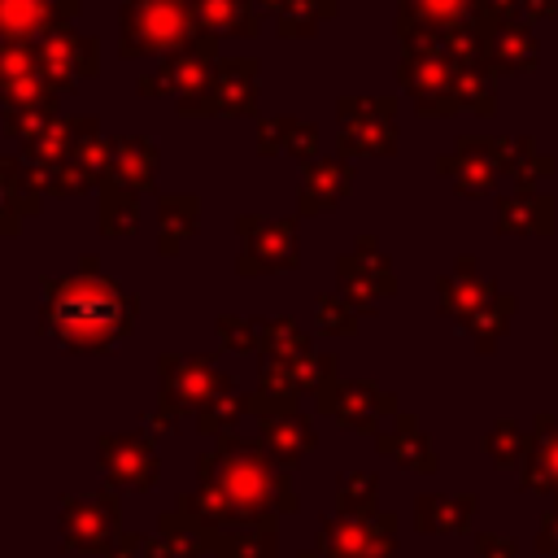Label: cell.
<instances>
[{"mask_svg": "<svg viewBox=\"0 0 558 558\" xmlns=\"http://www.w3.org/2000/svg\"><path fill=\"white\" fill-rule=\"evenodd\" d=\"M336 514H344V519L379 514V480L371 471H340L336 475Z\"/></svg>", "mask_w": 558, "mask_h": 558, "instance_id": "35", "label": "cell"}, {"mask_svg": "<svg viewBox=\"0 0 558 558\" xmlns=\"http://www.w3.org/2000/svg\"><path fill=\"white\" fill-rule=\"evenodd\" d=\"M375 449L388 458V462H397L401 471H414V475H436V449H432V440H427V432L410 418V414H397L392 418V427H384L379 436H375Z\"/></svg>", "mask_w": 558, "mask_h": 558, "instance_id": "24", "label": "cell"}, {"mask_svg": "<svg viewBox=\"0 0 558 558\" xmlns=\"http://www.w3.org/2000/svg\"><path fill=\"white\" fill-rule=\"evenodd\" d=\"M436 170L466 196H488L493 183L506 174L501 170V153H497V140H484V135H462L453 153H440L436 157Z\"/></svg>", "mask_w": 558, "mask_h": 558, "instance_id": "16", "label": "cell"}, {"mask_svg": "<svg viewBox=\"0 0 558 558\" xmlns=\"http://www.w3.org/2000/svg\"><path fill=\"white\" fill-rule=\"evenodd\" d=\"M314 410L336 418L340 427L349 432H366V436H379L384 432V418H397V397L371 379H336L327 384L318 397H314Z\"/></svg>", "mask_w": 558, "mask_h": 558, "instance_id": "8", "label": "cell"}, {"mask_svg": "<svg viewBox=\"0 0 558 558\" xmlns=\"http://www.w3.org/2000/svg\"><path fill=\"white\" fill-rule=\"evenodd\" d=\"M78 17V0H0L4 44H39L44 35L70 26Z\"/></svg>", "mask_w": 558, "mask_h": 558, "instance_id": "19", "label": "cell"}, {"mask_svg": "<svg viewBox=\"0 0 558 558\" xmlns=\"http://www.w3.org/2000/svg\"><path fill=\"white\" fill-rule=\"evenodd\" d=\"M0 187H4V218H0V231L4 235H17L22 218L39 214L44 196H48V174L39 166H31L22 153H4L0 157Z\"/></svg>", "mask_w": 558, "mask_h": 558, "instance_id": "18", "label": "cell"}, {"mask_svg": "<svg viewBox=\"0 0 558 558\" xmlns=\"http://www.w3.org/2000/svg\"><path fill=\"white\" fill-rule=\"evenodd\" d=\"M336 13H340L336 0H288L283 13L275 17V31L283 39H314L318 35V22H327Z\"/></svg>", "mask_w": 558, "mask_h": 558, "instance_id": "38", "label": "cell"}, {"mask_svg": "<svg viewBox=\"0 0 558 558\" xmlns=\"http://www.w3.org/2000/svg\"><path fill=\"white\" fill-rule=\"evenodd\" d=\"M61 545L65 549H87V554H105L113 545V536L122 532V506L118 493L100 488V493H78V497H61Z\"/></svg>", "mask_w": 558, "mask_h": 558, "instance_id": "10", "label": "cell"}, {"mask_svg": "<svg viewBox=\"0 0 558 558\" xmlns=\"http://www.w3.org/2000/svg\"><path fill=\"white\" fill-rule=\"evenodd\" d=\"M397 13L445 35L449 26H458L475 13V0H397Z\"/></svg>", "mask_w": 558, "mask_h": 558, "instance_id": "40", "label": "cell"}, {"mask_svg": "<svg viewBox=\"0 0 558 558\" xmlns=\"http://www.w3.org/2000/svg\"><path fill=\"white\" fill-rule=\"evenodd\" d=\"M196 17H201V31L209 35H240V39H253L262 31V9L253 0H196Z\"/></svg>", "mask_w": 558, "mask_h": 558, "instance_id": "31", "label": "cell"}, {"mask_svg": "<svg viewBox=\"0 0 558 558\" xmlns=\"http://www.w3.org/2000/svg\"><path fill=\"white\" fill-rule=\"evenodd\" d=\"M201 35L196 0H126L118 13V57H170Z\"/></svg>", "mask_w": 558, "mask_h": 558, "instance_id": "3", "label": "cell"}, {"mask_svg": "<svg viewBox=\"0 0 558 558\" xmlns=\"http://www.w3.org/2000/svg\"><path fill=\"white\" fill-rule=\"evenodd\" d=\"M484 453H488V462H497L506 471H514V466L523 471V462L532 453V432H523L514 418H497L484 432Z\"/></svg>", "mask_w": 558, "mask_h": 558, "instance_id": "36", "label": "cell"}, {"mask_svg": "<svg viewBox=\"0 0 558 558\" xmlns=\"http://www.w3.org/2000/svg\"><path fill=\"white\" fill-rule=\"evenodd\" d=\"M493 74H532L541 65V44L527 22L501 17L488 26V52H484Z\"/></svg>", "mask_w": 558, "mask_h": 558, "instance_id": "21", "label": "cell"}, {"mask_svg": "<svg viewBox=\"0 0 558 558\" xmlns=\"http://www.w3.org/2000/svg\"><path fill=\"white\" fill-rule=\"evenodd\" d=\"M96 227H100V235H109V240H131V235L140 231V196L105 179V187H100V209H96Z\"/></svg>", "mask_w": 558, "mask_h": 558, "instance_id": "34", "label": "cell"}, {"mask_svg": "<svg viewBox=\"0 0 558 558\" xmlns=\"http://www.w3.org/2000/svg\"><path fill=\"white\" fill-rule=\"evenodd\" d=\"M253 4H257V9H262V13H275V17H279V13H283V4H288V0H253Z\"/></svg>", "mask_w": 558, "mask_h": 558, "instance_id": "54", "label": "cell"}, {"mask_svg": "<svg viewBox=\"0 0 558 558\" xmlns=\"http://www.w3.org/2000/svg\"><path fill=\"white\" fill-rule=\"evenodd\" d=\"M240 275H275V270H296L301 266V244H296V218H262V214H240Z\"/></svg>", "mask_w": 558, "mask_h": 558, "instance_id": "7", "label": "cell"}, {"mask_svg": "<svg viewBox=\"0 0 558 558\" xmlns=\"http://www.w3.org/2000/svg\"><path fill=\"white\" fill-rule=\"evenodd\" d=\"M554 353H558V301H554Z\"/></svg>", "mask_w": 558, "mask_h": 558, "instance_id": "57", "label": "cell"}, {"mask_svg": "<svg viewBox=\"0 0 558 558\" xmlns=\"http://www.w3.org/2000/svg\"><path fill=\"white\" fill-rule=\"evenodd\" d=\"M314 323H318L323 336H353L357 323H362V310L344 292H323L314 301Z\"/></svg>", "mask_w": 558, "mask_h": 558, "instance_id": "44", "label": "cell"}, {"mask_svg": "<svg viewBox=\"0 0 558 558\" xmlns=\"http://www.w3.org/2000/svg\"><path fill=\"white\" fill-rule=\"evenodd\" d=\"M201 222V196L196 192H161L157 196V253L174 257L183 240H192Z\"/></svg>", "mask_w": 558, "mask_h": 558, "instance_id": "29", "label": "cell"}, {"mask_svg": "<svg viewBox=\"0 0 558 558\" xmlns=\"http://www.w3.org/2000/svg\"><path fill=\"white\" fill-rule=\"evenodd\" d=\"M497 296H501V292H497V283H493L488 275H480V270H475V257H471V253H462V257L453 262V270L436 279L440 314H445V318H453V323H462V327H466L484 305H493Z\"/></svg>", "mask_w": 558, "mask_h": 558, "instance_id": "17", "label": "cell"}, {"mask_svg": "<svg viewBox=\"0 0 558 558\" xmlns=\"http://www.w3.org/2000/svg\"><path fill=\"white\" fill-rule=\"evenodd\" d=\"M353 161L349 157H318L305 166V179H301V192H296V214L314 218V214H331L349 192H353Z\"/></svg>", "mask_w": 558, "mask_h": 558, "instance_id": "20", "label": "cell"}, {"mask_svg": "<svg viewBox=\"0 0 558 558\" xmlns=\"http://www.w3.org/2000/svg\"><path fill=\"white\" fill-rule=\"evenodd\" d=\"M296 558H327V554H323V549H301Z\"/></svg>", "mask_w": 558, "mask_h": 558, "instance_id": "55", "label": "cell"}, {"mask_svg": "<svg viewBox=\"0 0 558 558\" xmlns=\"http://www.w3.org/2000/svg\"><path fill=\"white\" fill-rule=\"evenodd\" d=\"M480 4H493V9H506L510 13V0H480Z\"/></svg>", "mask_w": 558, "mask_h": 558, "instance_id": "56", "label": "cell"}, {"mask_svg": "<svg viewBox=\"0 0 558 558\" xmlns=\"http://www.w3.org/2000/svg\"><path fill=\"white\" fill-rule=\"evenodd\" d=\"M135 296H126L105 270L44 275L39 331L65 353H113L135 327Z\"/></svg>", "mask_w": 558, "mask_h": 558, "instance_id": "1", "label": "cell"}, {"mask_svg": "<svg viewBox=\"0 0 558 558\" xmlns=\"http://www.w3.org/2000/svg\"><path fill=\"white\" fill-rule=\"evenodd\" d=\"M214 558H279V523H240L218 532Z\"/></svg>", "mask_w": 558, "mask_h": 558, "instance_id": "32", "label": "cell"}, {"mask_svg": "<svg viewBox=\"0 0 558 558\" xmlns=\"http://www.w3.org/2000/svg\"><path fill=\"white\" fill-rule=\"evenodd\" d=\"M96 462L105 471V480L113 488H131V493H148L161 475L157 449L144 432H109L96 445Z\"/></svg>", "mask_w": 558, "mask_h": 558, "instance_id": "15", "label": "cell"}, {"mask_svg": "<svg viewBox=\"0 0 558 558\" xmlns=\"http://www.w3.org/2000/svg\"><path fill=\"white\" fill-rule=\"evenodd\" d=\"M214 327H218V344H222L227 353H262V323H257V318L222 314Z\"/></svg>", "mask_w": 558, "mask_h": 558, "instance_id": "45", "label": "cell"}, {"mask_svg": "<svg viewBox=\"0 0 558 558\" xmlns=\"http://www.w3.org/2000/svg\"><path fill=\"white\" fill-rule=\"evenodd\" d=\"M244 414H248V397L235 392V388H227V392H218V397L196 414V432L222 440V436H231V427H235Z\"/></svg>", "mask_w": 558, "mask_h": 558, "instance_id": "42", "label": "cell"}, {"mask_svg": "<svg viewBox=\"0 0 558 558\" xmlns=\"http://www.w3.org/2000/svg\"><path fill=\"white\" fill-rule=\"evenodd\" d=\"M170 432H179V418H174L170 410H161V405H153V410L144 414V436L153 440V436H170Z\"/></svg>", "mask_w": 558, "mask_h": 558, "instance_id": "52", "label": "cell"}, {"mask_svg": "<svg viewBox=\"0 0 558 558\" xmlns=\"http://www.w3.org/2000/svg\"><path fill=\"white\" fill-rule=\"evenodd\" d=\"M536 549H541V554H558V506L541 514V527H536Z\"/></svg>", "mask_w": 558, "mask_h": 558, "instance_id": "53", "label": "cell"}, {"mask_svg": "<svg viewBox=\"0 0 558 558\" xmlns=\"http://www.w3.org/2000/svg\"><path fill=\"white\" fill-rule=\"evenodd\" d=\"M475 558H519V541L501 532H475Z\"/></svg>", "mask_w": 558, "mask_h": 558, "instance_id": "49", "label": "cell"}, {"mask_svg": "<svg viewBox=\"0 0 558 558\" xmlns=\"http://www.w3.org/2000/svg\"><path fill=\"white\" fill-rule=\"evenodd\" d=\"M183 514H192L201 527H209L214 536L218 532H227V527H240V514H235V506L227 501V493L218 488V484H209V480H201L192 493H183L179 501H174Z\"/></svg>", "mask_w": 558, "mask_h": 558, "instance_id": "33", "label": "cell"}, {"mask_svg": "<svg viewBox=\"0 0 558 558\" xmlns=\"http://www.w3.org/2000/svg\"><path fill=\"white\" fill-rule=\"evenodd\" d=\"M214 541L218 536L209 527H201L192 514L174 506L157 514V536L148 541V558H205L214 554Z\"/></svg>", "mask_w": 558, "mask_h": 558, "instance_id": "26", "label": "cell"}, {"mask_svg": "<svg viewBox=\"0 0 558 558\" xmlns=\"http://www.w3.org/2000/svg\"><path fill=\"white\" fill-rule=\"evenodd\" d=\"M218 61H222V57H218V35L201 31L187 48H179V52L161 57V65H157V70H148V74L135 83V92H140V96H148V100H157V96L187 100V96H196V92L209 83V74H214V65H218Z\"/></svg>", "mask_w": 558, "mask_h": 558, "instance_id": "9", "label": "cell"}, {"mask_svg": "<svg viewBox=\"0 0 558 558\" xmlns=\"http://www.w3.org/2000/svg\"><path fill=\"white\" fill-rule=\"evenodd\" d=\"M292 126H296V118H262L257 122V153L262 157H279V153H288V140H292Z\"/></svg>", "mask_w": 558, "mask_h": 558, "instance_id": "46", "label": "cell"}, {"mask_svg": "<svg viewBox=\"0 0 558 558\" xmlns=\"http://www.w3.org/2000/svg\"><path fill=\"white\" fill-rule=\"evenodd\" d=\"M336 292H344L362 314H371L384 296L397 292V275L388 253L379 248L375 235H357L349 253L336 257Z\"/></svg>", "mask_w": 558, "mask_h": 558, "instance_id": "11", "label": "cell"}, {"mask_svg": "<svg viewBox=\"0 0 558 558\" xmlns=\"http://www.w3.org/2000/svg\"><path fill=\"white\" fill-rule=\"evenodd\" d=\"M288 153H292V157H301L305 166H310V161H318V122H305V118H296V126H292V140H288Z\"/></svg>", "mask_w": 558, "mask_h": 558, "instance_id": "48", "label": "cell"}, {"mask_svg": "<svg viewBox=\"0 0 558 558\" xmlns=\"http://www.w3.org/2000/svg\"><path fill=\"white\" fill-rule=\"evenodd\" d=\"M397 83L410 92V100L423 118H453L462 109V100L453 92V61L445 52H401Z\"/></svg>", "mask_w": 558, "mask_h": 558, "instance_id": "13", "label": "cell"}, {"mask_svg": "<svg viewBox=\"0 0 558 558\" xmlns=\"http://www.w3.org/2000/svg\"><path fill=\"white\" fill-rule=\"evenodd\" d=\"M35 70H39L35 44H4V48H0V83L22 78V74H35Z\"/></svg>", "mask_w": 558, "mask_h": 558, "instance_id": "47", "label": "cell"}, {"mask_svg": "<svg viewBox=\"0 0 558 558\" xmlns=\"http://www.w3.org/2000/svg\"><path fill=\"white\" fill-rule=\"evenodd\" d=\"M497 153H501V170L514 179V192H536V183L554 174V157L541 153L532 135H501Z\"/></svg>", "mask_w": 558, "mask_h": 558, "instance_id": "30", "label": "cell"}, {"mask_svg": "<svg viewBox=\"0 0 558 558\" xmlns=\"http://www.w3.org/2000/svg\"><path fill=\"white\" fill-rule=\"evenodd\" d=\"M519 488L545 493L558 501V414L541 410L532 418V453L519 471Z\"/></svg>", "mask_w": 558, "mask_h": 558, "instance_id": "23", "label": "cell"}, {"mask_svg": "<svg viewBox=\"0 0 558 558\" xmlns=\"http://www.w3.org/2000/svg\"><path fill=\"white\" fill-rule=\"evenodd\" d=\"M510 13L519 17V22H545V17H554L558 13V0H510Z\"/></svg>", "mask_w": 558, "mask_h": 558, "instance_id": "51", "label": "cell"}, {"mask_svg": "<svg viewBox=\"0 0 558 558\" xmlns=\"http://www.w3.org/2000/svg\"><path fill=\"white\" fill-rule=\"evenodd\" d=\"M109 183L126 187V192H153L157 183V148L144 135H113V153H109Z\"/></svg>", "mask_w": 558, "mask_h": 558, "instance_id": "27", "label": "cell"}, {"mask_svg": "<svg viewBox=\"0 0 558 558\" xmlns=\"http://www.w3.org/2000/svg\"><path fill=\"white\" fill-rule=\"evenodd\" d=\"M453 92L462 100V109L493 118L497 113V87H493V70L488 65H453Z\"/></svg>", "mask_w": 558, "mask_h": 558, "instance_id": "39", "label": "cell"}, {"mask_svg": "<svg viewBox=\"0 0 558 558\" xmlns=\"http://www.w3.org/2000/svg\"><path fill=\"white\" fill-rule=\"evenodd\" d=\"M305 353H314V344H310V336L292 318H262V357L296 362Z\"/></svg>", "mask_w": 558, "mask_h": 558, "instance_id": "41", "label": "cell"}, {"mask_svg": "<svg viewBox=\"0 0 558 558\" xmlns=\"http://www.w3.org/2000/svg\"><path fill=\"white\" fill-rule=\"evenodd\" d=\"M0 92H4V109H57V96H61L39 70L0 83Z\"/></svg>", "mask_w": 558, "mask_h": 558, "instance_id": "43", "label": "cell"}, {"mask_svg": "<svg viewBox=\"0 0 558 558\" xmlns=\"http://www.w3.org/2000/svg\"><path fill=\"white\" fill-rule=\"evenodd\" d=\"M475 493H418L414 497V527L423 536H462L475 519Z\"/></svg>", "mask_w": 558, "mask_h": 558, "instance_id": "25", "label": "cell"}, {"mask_svg": "<svg viewBox=\"0 0 558 558\" xmlns=\"http://www.w3.org/2000/svg\"><path fill=\"white\" fill-rule=\"evenodd\" d=\"M148 541H153V536L118 532V536H113V545L105 549V558H148Z\"/></svg>", "mask_w": 558, "mask_h": 558, "instance_id": "50", "label": "cell"}, {"mask_svg": "<svg viewBox=\"0 0 558 558\" xmlns=\"http://www.w3.org/2000/svg\"><path fill=\"white\" fill-rule=\"evenodd\" d=\"M157 379H161V410L174 418H196L218 392L235 388L227 371H218L214 353H161L157 357Z\"/></svg>", "mask_w": 558, "mask_h": 558, "instance_id": "4", "label": "cell"}, {"mask_svg": "<svg viewBox=\"0 0 558 558\" xmlns=\"http://www.w3.org/2000/svg\"><path fill=\"white\" fill-rule=\"evenodd\" d=\"M183 118H248L257 113V61L253 57H222L209 83L179 100Z\"/></svg>", "mask_w": 558, "mask_h": 558, "instance_id": "6", "label": "cell"}, {"mask_svg": "<svg viewBox=\"0 0 558 558\" xmlns=\"http://www.w3.org/2000/svg\"><path fill=\"white\" fill-rule=\"evenodd\" d=\"M558 227V201L545 192H506L497 196V235H536L549 240Z\"/></svg>", "mask_w": 558, "mask_h": 558, "instance_id": "22", "label": "cell"}, {"mask_svg": "<svg viewBox=\"0 0 558 558\" xmlns=\"http://www.w3.org/2000/svg\"><path fill=\"white\" fill-rule=\"evenodd\" d=\"M514 296L510 292H501L493 305H484L471 323H466V336L475 340V353H497V344H501V336L510 331V323H514Z\"/></svg>", "mask_w": 558, "mask_h": 558, "instance_id": "37", "label": "cell"}, {"mask_svg": "<svg viewBox=\"0 0 558 558\" xmlns=\"http://www.w3.org/2000/svg\"><path fill=\"white\" fill-rule=\"evenodd\" d=\"M262 445H266V453L288 471V466H296L305 453H314L318 432H314V423H310L301 410H288V414L262 418Z\"/></svg>", "mask_w": 558, "mask_h": 558, "instance_id": "28", "label": "cell"}, {"mask_svg": "<svg viewBox=\"0 0 558 558\" xmlns=\"http://www.w3.org/2000/svg\"><path fill=\"white\" fill-rule=\"evenodd\" d=\"M340 157H392L397 153V100L392 96H340L336 100Z\"/></svg>", "mask_w": 558, "mask_h": 558, "instance_id": "5", "label": "cell"}, {"mask_svg": "<svg viewBox=\"0 0 558 558\" xmlns=\"http://www.w3.org/2000/svg\"><path fill=\"white\" fill-rule=\"evenodd\" d=\"M122 4H126V0H122Z\"/></svg>", "mask_w": 558, "mask_h": 558, "instance_id": "58", "label": "cell"}, {"mask_svg": "<svg viewBox=\"0 0 558 558\" xmlns=\"http://www.w3.org/2000/svg\"><path fill=\"white\" fill-rule=\"evenodd\" d=\"M35 57H39V74L65 96V92H78V83H87L96 70H100V48L96 39L78 35L74 26H61L52 35H44L35 44Z\"/></svg>", "mask_w": 558, "mask_h": 558, "instance_id": "14", "label": "cell"}, {"mask_svg": "<svg viewBox=\"0 0 558 558\" xmlns=\"http://www.w3.org/2000/svg\"><path fill=\"white\" fill-rule=\"evenodd\" d=\"M318 541L327 558H397V514L379 510L371 519L323 514Z\"/></svg>", "mask_w": 558, "mask_h": 558, "instance_id": "12", "label": "cell"}, {"mask_svg": "<svg viewBox=\"0 0 558 558\" xmlns=\"http://www.w3.org/2000/svg\"><path fill=\"white\" fill-rule=\"evenodd\" d=\"M196 475L227 493L240 523H279V514L301 510L288 471L266 453L262 440H240V436L214 440V449L196 458Z\"/></svg>", "mask_w": 558, "mask_h": 558, "instance_id": "2", "label": "cell"}]
</instances>
